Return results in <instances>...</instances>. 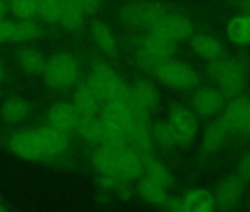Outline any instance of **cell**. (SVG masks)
<instances>
[{"label":"cell","mask_w":250,"mask_h":212,"mask_svg":"<svg viewBox=\"0 0 250 212\" xmlns=\"http://www.w3.org/2000/svg\"><path fill=\"white\" fill-rule=\"evenodd\" d=\"M88 80L97 88L103 105L121 102L128 97L130 85L106 62H93Z\"/></svg>","instance_id":"6da1fadb"},{"label":"cell","mask_w":250,"mask_h":212,"mask_svg":"<svg viewBox=\"0 0 250 212\" xmlns=\"http://www.w3.org/2000/svg\"><path fill=\"white\" fill-rule=\"evenodd\" d=\"M78 74L80 66L72 55L55 53L50 58H47L43 78L49 87L55 90H66L75 84Z\"/></svg>","instance_id":"7a4b0ae2"},{"label":"cell","mask_w":250,"mask_h":212,"mask_svg":"<svg viewBox=\"0 0 250 212\" xmlns=\"http://www.w3.org/2000/svg\"><path fill=\"white\" fill-rule=\"evenodd\" d=\"M153 75L164 84L180 90L193 88L199 83V77L191 66L172 59L161 62L153 71Z\"/></svg>","instance_id":"3957f363"},{"label":"cell","mask_w":250,"mask_h":212,"mask_svg":"<svg viewBox=\"0 0 250 212\" xmlns=\"http://www.w3.org/2000/svg\"><path fill=\"white\" fill-rule=\"evenodd\" d=\"M193 22L177 12L168 11L164 17H161L152 27H149L150 34L164 37L171 42H183L193 36Z\"/></svg>","instance_id":"277c9868"},{"label":"cell","mask_w":250,"mask_h":212,"mask_svg":"<svg viewBox=\"0 0 250 212\" xmlns=\"http://www.w3.org/2000/svg\"><path fill=\"white\" fill-rule=\"evenodd\" d=\"M168 12L167 8L150 3V2H134L121 8L119 18L128 25L133 27H152L161 17Z\"/></svg>","instance_id":"5b68a950"},{"label":"cell","mask_w":250,"mask_h":212,"mask_svg":"<svg viewBox=\"0 0 250 212\" xmlns=\"http://www.w3.org/2000/svg\"><path fill=\"white\" fill-rule=\"evenodd\" d=\"M128 102L137 120L149 123L150 111L156 108V105L159 102V93L150 83L136 81L134 84L130 85Z\"/></svg>","instance_id":"8992f818"},{"label":"cell","mask_w":250,"mask_h":212,"mask_svg":"<svg viewBox=\"0 0 250 212\" xmlns=\"http://www.w3.org/2000/svg\"><path fill=\"white\" fill-rule=\"evenodd\" d=\"M168 124L172 128L178 146H186L191 142L197 130V120L194 114L186 106L177 105L169 111Z\"/></svg>","instance_id":"52a82bcc"},{"label":"cell","mask_w":250,"mask_h":212,"mask_svg":"<svg viewBox=\"0 0 250 212\" xmlns=\"http://www.w3.org/2000/svg\"><path fill=\"white\" fill-rule=\"evenodd\" d=\"M150 155L134 152L128 148L121 149L116 177L121 181H139L145 175L146 161Z\"/></svg>","instance_id":"ba28073f"},{"label":"cell","mask_w":250,"mask_h":212,"mask_svg":"<svg viewBox=\"0 0 250 212\" xmlns=\"http://www.w3.org/2000/svg\"><path fill=\"white\" fill-rule=\"evenodd\" d=\"M246 190V181L240 177H227L222 180L215 193V208L221 211H229L237 206Z\"/></svg>","instance_id":"9c48e42d"},{"label":"cell","mask_w":250,"mask_h":212,"mask_svg":"<svg viewBox=\"0 0 250 212\" xmlns=\"http://www.w3.org/2000/svg\"><path fill=\"white\" fill-rule=\"evenodd\" d=\"M9 149L20 158L27 161H39L46 155L40 140L33 131H20L9 139Z\"/></svg>","instance_id":"30bf717a"},{"label":"cell","mask_w":250,"mask_h":212,"mask_svg":"<svg viewBox=\"0 0 250 212\" xmlns=\"http://www.w3.org/2000/svg\"><path fill=\"white\" fill-rule=\"evenodd\" d=\"M72 105L80 115H97L103 106V100L94 84L87 78L75 90Z\"/></svg>","instance_id":"8fae6325"},{"label":"cell","mask_w":250,"mask_h":212,"mask_svg":"<svg viewBox=\"0 0 250 212\" xmlns=\"http://www.w3.org/2000/svg\"><path fill=\"white\" fill-rule=\"evenodd\" d=\"M124 133L128 149L143 155H150L153 148V137L147 121H133Z\"/></svg>","instance_id":"7c38bea8"},{"label":"cell","mask_w":250,"mask_h":212,"mask_svg":"<svg viewBox=\"0 0 250 212\" xmlns=\"http://www.w3.org/2000/svg\"><path fill=\"white\" fill-rule=\"evenodd\" d=\"M37 139L40 140L44 152L47 156L63 153L69 146V139L66 133L61 128H56L55 126H42L34 130Z\"/></svg>","instance_id":"4fadbf2b"},{"label":"cell","mask_w":250,"mask_h":212,"mask_svg":"<svg viewBox=\"0 0 250 212\" xmlns=\"http://www.w3.org/2000/svg\"><path fill=\"white\" fill-rule=\"evenodd\" d=\"M193 106L200 115L210 117L224 106V96L218 88L205 87L193 96Z\"/></svg>","instance_id":"5bb4252c"},{"label":"cell","mask_w":250,"mask_h":212,"mask_svg":"<svg viewBox=\"0 0 250 212\" xmlns=\"http://www.w3.org/2000/svg\"><path fill=\"white\" fill-rule=\"evenodd\" d=\"M80 118V114L77 112V109L74 108V105L71 103H65V102H59L56 105H53L50 111H49V121L52 126H55L56 128L63 130L65 133L74 131L77 121Z\"/></svg>","instance_id":"9a60e30c"},{"label":"cell","mask_w":250,"mask_h":212,"mask_svg":"<svg viewBox=\"0 0 250 212\" xmlns=\"http://www.w3.org/2000/svg\"><path fill=\"white\" fill-rule=\"evenodd\" d=\"M119 153H121V149L107 148V146H99L91 153V164H93V167L102 175L116 177L118 162H119Z\"/></svg>","instance_id":"2e32d148"},{"label":"cell","mask_w":250,"mask_h":212,"mask_svg":"<svg viewBox=\"0 0 250 212\" xmlns=\"http://www.w3.org/2000/svg\"><path fill=\"white\" fill-rule=\"evenodd\" d=\"M137 191L143 200H146L147 203H150L156 208H164V209H165V206L171 197L168 193V189H165L161 184L146 178L145 175L139 180Z\"/></svg>","instance_id":"e0dca14e"},{"label":"cell","mask_w":250,"mask_h":212,"mask_svg":"<svg viewBox=\"0 0 250 212\" xmlns=\"http://www.w3.org/2000/svg\"><path fill=\"white\" fill-rule=\"evenodd\" d=\"M139 47L143 49L150 56L159 59V61L171 59L177 52V43L175 42L167 40V39L155 36V34H150V36L145 37Z\"/></svg>","instance_id":"ac0fdd59"},{"label":"cell","mask_w":250,"mask_h":212,"mask_svg":"<svg viewBox=\"0 0 250 212\" xmlns=\"http://www.w3.org/2000/svg\"><path fill=\"white\" fill-rule=\"evenodd\" d=\"M31 114V106L27 100L20 97H11L0 106V117L5 123L18 124L25 121Z\"/></svg>","instance_id":"d6986e66"},{"label":"cell","mask_w":250,"mask_h":212,"mask_svg":"<svg viewBox=\"0 0 250 212\" xmlns=\"http://www.w3.org/2000/svg\"><path fill=\"white\" fill-rule=\"evenodd\" d=\"M191 49L196 55L206 61H213L216 58H221L224 53L222 44L219 40L209 34H196L191 37Z\"/></svg>","instance_id":"ffe728a7"},{"label":"cell","mask_w":250,"mask_h":212,"mask_svg":"<svg viewBox=\"0 0 250 212\" xmlns=\"http://www.w3.org/2000/svg\"><path fill=\"white\" fill-rule=\"evenodd\" d=\"M186 212H209L215 208V196L205 189H194L183 197Z\"/></svg>","instance_id":"44dd1931"},{"label":"cell","mask_w":250,"mask_h":212,"mask_svg":"<svg viewBox=\"0 0 250 212\" xmlns=\"http://www.w3.org/2000/svg\"><path fill=\"white\" fill-rule=\"evenodd\" d=\"M74 131H77L78 136L88 143L99 145L103 131V123L96 115H80Z\"/></svg>","instance_id":"7402d4cb"},{"label":"cell","mask_w":250,"mask_h":212,"mask_svg":"<svg viewBox=\"0 0 250 212\" xmlns=\"http://www.w3.org/2000/svg\"><path fill=\"white\" fill-rule=\"evenodd\" d=\"M228 39L238 46L250 44V15H237L228 21Z\"/></svg>","instance_id":"603a6c76"},{"label":"cell","mask_w":250,"mask_h":212,"mask_svg":"<svg viewBox=\"0 0 250 212\" xmlns=\"http://www.w3.org/2000/svg\"><path fill=\"white\" fill-rule=\"evenodd\" d=\"M17 59L21 69L31 75H43L47 64V58L37 49H22Z\"/></svg>","instance_id":"cb8c5ba5"},{"label":"cell","mask_w":250,"mask_h":212,"mask_svg":"<svg viewBox=\"0 0 250 212\" xmlns=\"http://www.w3.org/2000/svg\"><path fill=\"white\" fill-rule=\"evenodd\" d=\"M91 36L97 47L107 56H115L116 53V40L112 30L103 21L91 22Z\"/></svg>","instance_id":"d4e9b609"},{"label":"cell","mask_w":250,"mask_h":212,"mask_svg":"<svg viewBox=\"0 0 250 212\" xmlns=\"http://www.w3.org/2000/svg\"><path fill=\"white\" fill-rule=\"evenodd\" d=\"M227 134H228V131H227L225 126L222 124V121L212 123L206 128V131L203 134V139H202V150H203V153L212 155L216 150H219L221 146L225 142Z\"/></svg>","instance_id":"484cf974"},{"label":"cell","mask_w":250,"mask_h":212,"mask_svg":"<svg viewBox=\"0 0 250 212\" xmlns=\"http://www.w3.org/2000/svg\"><path fill=\"white\" fill-rule=\"evenodd\" d=\"M85 14L72 2V0H61L59 24L71 31H77L83 27Z\"/></svg>","instance_id":"4316f807"},{"label":"cell","mask_w":250,"mask_h":212,"mask_svg":"<svg viewBox=\"0 0 250 212\" xmlns=\"http://www.w3.org/2000/svg\"><path fill=\"white\" fill-rule=\"evenodd\" d=\"M218 90L222 93L224 97H229L234 99L237 96H240V93L244 90L246 85V69H238V71H232L227 75H224L222 78H219L218 81Z\"/></svg>","instance_id":"83f0119b"},{"label":"cell","mask_w":250,"mask_h":212,"mask_svg":"<svg viewBox=\"0 0 250 212\" xmlns=\"http://www.w3.org/2000/svg\"><path fill=\"white\" fill-rule=\"evenodd\" d=\"M250 100H247L246 97H234L231 99V102L228 103V106L224 111V115H222V124L225 126L227 131L228 133H235L237 127H238V123L247 108Z\"/></svg>","instance_id":"f1b7e54d"},{"label":"cell","mask_w":250,"mask_h":212,"mask_svg":"<svg viewBox=\"0 0 250 212\" xmlns=\"http://www.w3.org/2000/svg\"><path fill=\"white\" fill-rule=\"evenodd\" d=\"M145 177L161 184L162 187L168 189L171 187L172 181H174V177L171 174V171L158 159L149 156L147 161H146V168H145Z\"/></svg>","instance_id":"f546056e"},{"label":"cell","mask_w":250,"mask_h":212,"mask_svg":"<svg viewBox=\"0 0 250 212\" xmlns=\"http://www.w3.org/2000/svg\"><path fill=\"white\" fill-rule=\"evenodd\" d=\"M150 131H152L153 142L159 143L162 148L171 149V148L178 146L175 134H174V131H172V128L169 127L168 123H158V124L150 127Z\"/></svg>","instance_id":"4dcf8cb0"},{"label":"cell","mask_w":250,"mask_h":212,"mask_svg":"<svg viewBox=\"0 0 250 212\" xmlns=\"http://www.w3.org/2000/svg\"><path fill=\"white\" fill-rule=\"evenodd\" d=\"M99 146H107V148H115V149L127 148V142H125V133L118 130V128H112V127L103 124V131H102Z\"/></svg>","instance_id":"1f68e13d"},{"label":"cell","mask_w":250,"mask_h":212,"mask_svg":"<svg viewBox=\"0 0 250 212\" xmlns=\"http://www.w3.org/2000/svg\"><path fill=\"white\" fill-rule=\"evenodd\" d=\"M61 0H37V15L47 21L59 24Z\"/></svg>","instance_id":"d6a6232c"},{"label":"cell","mask_w":250,"mask_h":212,"mask_svg":"<svg viewBox=\"0 0 250 212\" xmlns=\"http://www.w3.org/2000/svg\"><path fill=\"white\" fill-rule=\"evenodd\" d=\"M11 12L21 20H30L37 15V0H11Z\"/></svg>","instance_id":"836d02e7"},{"label":"cell","mask_w":250,"mask_h":212,"mask_svg":"<svg viewBox=\"0 0 250 212\" xmlns=\"http://www.w3.org/2000/svg\"><path fill=\"white\" fill-rule=\"evenodd\" d=\"M39 36V27L30 21V20H22L17 22V43H24L36 39Z\"/></svg>","instance_id":"e575fe53"},{"label":"cell","mask_w":250,"mask_h":212,"mask_svg":"<svg viewBox=\"0 0 250 212\" xmlns=\"http://www.w3.org/2000/svg\"><path fill=\"white\" fill-rule=\"evenodd\" d=\"M0 43H17V22L0 21Z\"/></svg>","instance_id":"d590c367"},{"label":"cell","mask_w":250,"mask_h":212,"mask_svg":"<svg viewBox=\"0 0 250 212\" xmlns=\"http://www.w3.org/2000/svg\"><path fill=\"white\" fill-rule=\"evenodd\" d=\"M72 2L84 12V14H96L102 6V0H72Z\"/></svg>","instance_id":"8d00e7d4"},{"label":"cell","mask_w":250,"mask_h":212,"mask_svg":"<svg viewBox=\"0 0 250 212\" xmlns=\"http://www.w3.org/2000/svg\"><path fill=\"white\" fill-rule=\"evenodd\" d=\"M235 133L241 134V136H250V102L247 105V108L238 123V127L235 130Z\"/></svg>","instance_id":"74e56055"},{"label":"cell","mask_w":250,"mask_h":212,"mask_svg":"<svg viewBox=\"0 0 250 212\" xmlns=\"http://www.w3.org/2000/svg\"><path fill=\"white\" fill-rule=\"evenodd\" d=\"M238 175L244 180L250 183V150L246 152V155L240 159L238 164Z\"/></svg>","instance_id":"f35d334b"},{"label":"cell","mask_w":250,"mask_h":212,"mask_svg":"<svg viewBox=\"0 0 250 212\" xmlns=\"http://www.w3.org/2000/svg\"><path fill=\"white\" fill-rule=\"evenodd\" d=\"M165 209L172 211V212H186V206H184V200L180 197H169Z\"/></svg>","instance_id":"ab89813d"},{"label":"cell","mask_w":250,"mask_h":212,"mask_svg":"<svg viewBox=\"0 0 250 212\" xmlns=\"http://www.w3.org/2000/svg\"><path fill=\"white\" fill-rule=\"evenodd\" d=\"M235 3L238 9L243 11V14L250 15V0H235Z\"/></svg>","instance_id":"60d3db41"},{"label":"cell","mask_w":250,"mask_h":212,"mask_svg":"<svg viewBox=\"0 0 250 212\" xmlns=\"http://www.w3.org/2000/svg\"><path fill=\"white\" fill-rule=\"evenodd\" d=\"M8 14V5L5 3V0H0V21H3Z\"/></svg>","instance_id":"b9f144b4"},{"label":"cell","mask_w":250,"mask_h":212,"mask_svg":"<svg viewBox=\"0 0 250 212\" xmlns=\"http://www.w3.org/2000/svg\"><path fill=\"white\" fill-rule=\"evenodd\" d=\"M6 77V71H5V66L2 65V62H0V83H2Z\"/></svg>","instance_id":"7bdbcfd3"},{"label":"cell","mask_w":250,"mask_h":212,"mask_svg":"<svg viewBox=\"0 0 250 212\" xmlns=\"http://www.w3.org/2000/svg\"><path fill=\"white\" fill-rule=\"evenodd\" d=\"M5 209V203H3V199L0 197V211H3Z\"/></svg>","instance_id":"ee69618b"},{"label":"cell","mask_w":250,"mask_h":212,"mask_svg":"<svg viewBox=\"0 0 250 212\" xmlns=\"http://www.w3.org/2000/svg\"><path fill=\"white\" fill-rule=\"evenodd\" d=\"M249 208H250V196H249Z\"/></svg>","instance_id":"f6af8a7d"}]
</instances>
